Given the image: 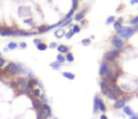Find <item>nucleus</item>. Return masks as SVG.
Returning <instances> with one entry per match:
<instances>
[{
    "mask_svg": "<svg viewBox=\"0 0 138 119\" xmlns=\"http://www.w3.org/2000/svg\"><path fill=\"white\" fill-rule=\"evenodd\" d=\"M66 60H65V57H64L63 55H61V54H58V56H57V62H59L60 64H62V63H64Z\"/></svg>",
    "mask_w": 138,
    "mask_h": 119,
    "instance_id": "nucleus-23",
    "label": "nucleus"
},
{
    "mask_svg": "<svg viewBox=\"0 0 138 119\" xmlns=\"http://www.w3.org/2000/svg\"><path fill=\"white\" fill-rule=\"evenodd\" d=\"M123 109H124V113L126 115H128V116H131V117L134 116V112L128 107V106H124V107H123Z\"/></svg>",
    "mask_w": 138,
    "mask_h": 119,
    "instance_id": "nucleus-20",
    "label": "nucleus"
},
{
    "mask_svg": "<svg viewBox=\"0 0 138 119\" xmlns=\"http://www.w3.org/2000/svg\"><path fill=\"white\" fill-rule=\"evenodd\" d=\"M32 35H34V33H28V31H22V29L14 31V36H17V37H25V36H32Z\"/></svg>",
    "mask_w": 138,
    "mask_h": 119,
    "instance_id": "nucleus-8",
    "label": "nucleus"
},
{
    "mask_svg": "<svg viewBox=\"0 0 138 119\" xmlns=\"http://www.w3.org/2000/svg\"><path fill=\"white\" fill-rule=\"evenodd\" d=\"M33 94H34V96H36V98H37V96H39L40 95V90L39 89H33Z\"/></svg>",
    "mask_w": 138,
    "mask_h": 119,
    "instance_id": "nucleus-32",
    "label": "nucleus"
},
{
    "mask_svg": "<svg viewBox=\"0 0 138 119\" xmlns=\"http://www.w3.org/2000/svg\"><path fill=\"white\" fill-rule=\"evenodd\" d=\"M24 23L27 24V25H33V22H32V20L28 19V20H24Z\"/></svg>",
    "mask_w": 138,
    "mask_h": 119,
    "instance_id": "nucleus-36",
    "label": "nucleus"
},
{
    "mask_svg": "<svg viewBox=\"0 0 138 119\" xmlns=\"http://www.w3.org/2000/svg\"><path fill=\"white\" fill-rule=\"evenodd\" d=\"M112 44L116 48H122L123 44H124V42H123V40H122L120 37L115 36V37H113V39H112Z\"/></svg>",
    "mask_w": 138,
    "mask_h": 119,
    "instance_id": "nucleus-7",
    "label": "nucleus"
},
{
    "mask_svg": "<svg viewBox=\"0 0 138 119\" xmlns=\"http://www.w3.org/2000/svg\"><path fill=\"white\" fill-rule=\"evenodd\" d=\"M100 119H108V118H107V116H105V115H101Z\"/></svg>",
    "mask_w": 138,
    "mask_h": 119,
    "instance_id": "nucleus-43",
    "label": "nucleus"
},
{
    "mask_svg": "<svg viewBox=\"0 0 138 119\" xmlns=\"http://www.w3.org/2000/svg\"><path fill=\"white\" fill-rule=\"evenodd\" d=\"M63 77L64 78H66V79H69V80H73L75 78V75L74 74H72V72H64L63 74Z\"/></svg>",
    "mask_w": 138,
    "mask_h": 119,
    "instance_id": "nucleus-17",
    "label": "nucleus"
},
{
    "mask_svg": "<svg viewBox=\"0 0 138 119\" xmlns=\"http://www.w3.org/2000/svg\"><path fill=\"white\" fill-rule=\"evenodd\" d=\"M73 35H74V33H73L72 31H70L69 33H66V34H65V38H66L68 40H70L71 38H72V36H73Z\"/></svg>",
    "mask_w": 138,
    "mask_h": 119,
    "instance_id": "nucleus-33",
    "label": "nucleus"
},
{
    "mask_svg": "<svg viewBox=\"0 0 138 119\" xmlns=\"http://www.w3.org/2000/svg\"><path fill=\"white\" fill-rule=\"evenodd\" d=\"M51 116V108L48 104H42L41 108L38 109V117H40L41 119H46L48 117Z\"/></svg>",
    "mask_w": 138,
    "mask_h": 119,
    "instance_id": "nucleus-1",
    "label": "nucleus"
},
{
    "mask_svg": "<svg viewBox=\"0 0 138 119\" xmlns=\"http://www.w3.org/2000/svg\"><path fill=\"white\" fill-rule=\"evenodd\" d=\"M19 15L21 17H25L30 15V9L28 7H20L19 8Z\"/></svg>",
    "mask_w": 138,
    "mask_h": 119,
    "instance_id": "nucleus-6",
    "label": "nucleus"
},
{
    "mask_svg": "<svg viewBox=\"0 0 138 119\" xmlns=\"http://www.w3.org/2000/svg\"><path fill=\"white\" fill-rule=\"evenodd\" d=\"M58 46H59V44L57 43V42H51V43L49 44V47L52 48V49H54V48H58Z\"/></svg>",
    "mask_w": 138,
    "mask_h": 119,
    "instance_id": "nucleus-35",
    "label": "nucleus"
},
{
    "mask_svg": "<svg viewBox=\"0 0 138 119\" xmlns=\"http://www.w3.org/2000/svg\"><path fill=\"white\" fill-rule=\"evenodd\" d=\"M8 49H10V50H14V49H17V42H13V41H11V42H9V44H8Z\"/></svg>",
    "mask_w": 138,
    "mask_h": 119,
    "instance_id": "nucleus-22",
    "label": "nucleus"
},
{
    "mask_svg": "<svg viewBox=\"0 0 138 119\" xmlns=\"http://www.w3.org/2000/svg\"><path fill=\"white\" fill-rule=\"evenodd\" d=\"M125 102L126 100L125 98H120V100H116L115 101V104H114V107L115 108H122L125 106Z\"/></svg>",
    "mask_w": 138,
    "mask_h": 119,
    "instance_id": "nucleus-11",
    "label": "nucleus"
},
{
    "mask_svg": "<svg viewBox=\"0 0 138 119\" xmlns=\"http://www.w3.org/2000/svg\"><path fill=\"white\" fill-rule=\"evenodd\" d=\"M36 83H37V80L34 79V78H30V79L28 80V82H27V84H28V86H29L32 89H33L34 87L36 86Z\"/></svg>",
    "mask_w": 138,
    "mask_h": 119,
    "instance_id": "nucleus-21",
    "label": "nucleus"
},
{
    "mask_svg": "<svg viewBox=\"0 0 138 119\" xmlns=\"http://www.w3.org/2000/svg\"><path fill=\"white\" fill-rule=\"evenodd\" d=\"M54 119H58V118H54Z\"/></svg>",
    "mask_w": 138,
    "mask_h": 119,
    "instance_id": "nucleus-46",
    "label": "nucleus"
},
{
    "mask_svg": "<svg viewBox=\"0 0 138 119\" xmlns=\"http://www.w3.org/2000/svg\"><path fill=\"white\" fill-rule=\"evenodd\" d=\"M98 100H99V98H95V100H94V112L96 113L97 110L99 109V106H98Z\"/></svg>",
    "mask_w": 138,
    "mask_h": 119,
    "instance_id": "nucleus-26",
    "label": "nucleus"
},
{
    "mask_svg": "<svg viewBox=\"0 0 138 119\" xmlns=\"http://www.w3.org/2000/svg\"><path fill=\"white\" fill-rule=\"evenodd\" d=\"M47 48H48V46H47V44L42 43V42H41V43H40V44H38V46H37V49L39 50V51H45V50L47 49Z\"/></svg>",
    "mask_w": 138,
    "mask_h": 119,
    "instance_id": "nucleus-25",
    "label": "nucleus"
},
{
    "mask_svg": "<svg viewBox=\"0 0 138 119\" xmlns=\"http://www.w3.org/2000/svg\"><path fill=\"white\" fill-rule=\"evenodd\" d=\"M100 88H101V91H102V93H105V92L108 91L109 87H108V84L105 83L104 81H101L100 82Z\"/></svg>",
    "mask_w": 138,
    "mask_h": 119,
    "instance_id": "nucleus-18",
    "label": "nucleus"
},
{
    "mask_svg": "<svg viewBox=\"0 0 138 119\" xmlns=\"http://www.w3.org/2000/svg\"><path fill=\"white\" fill-rule=\"evenodd\" d=\"M65 35V31H64L63 28H60V29H58V31H56V33H54V36H56L58 39H60V38H62L63 36Z\"/></svg>",
    "mask_w": 138,
    "mask_h": 119,
    "instance_id": "nucleus-15",
    "label": "nucleus"
},
{
    "mask_svg": "<svg viewBox=\"0 0 138 119\" xmlns=\"http://www.w3.org/2000/svg\"><path fill=\"white\" fill-rule=\"evenodd\" d=\"M33 105H34V108H36V109H40L42 106V102H40L38 98H34L33 100Z\"/></svg>",
    "mask_w": 138,
    "mask_h": 119,
    "instance_id": "nucleus-13",
    "label": "nucleus"
},
{
    "mask_svg": "<svg viewBox=\"0 0 138 119\" xmlns=\"http://www.w3.org/2000/svg\"><path fill=\"white\" fill-rule=\"evenodd\" d=\"M85 14H86V10L80 11V13H77L76 15H75V21H82V20L85 17Z\"/></svg>",
    "mask_w": 138,
    "mask_h": 119,
    "instance_id": "nucleus-14",
    "label": "nucleus"
},
{
    "mask_svg": "<svg viewBox=\"0 0 138 119\" xmlns=\"http://www.w3.org/2000/svg\"><path fill=\"white\" fill-rule=\"evenodd\" d=\"M110 89H111V90H113V91H114L115 93H116V95H117V96L121 95V94H122V91L120 90V88H119V87H117L115 83H112V86H111V88H110Z\"/></svg>",
    "mask_w": 138,
    "mask_h": 119,
    "instance_id": "nucleus-16",
    "label": "nucleus"
},
{
    "mask_svg": "<svg viewBox=\"0 0 138 119\" xmlns=\"http://www.w3.org/2000/svg\"><path fill=\"white\" fill-rule=\"evenodd\" d=\"M74 11H75V10L72 8V9L70 10V12H69V13L65 15V19H64V20H69V19H71V17H72V15L74 14Z\"/></svg>",
    "mask_w": 138,
    "mask_h": 119,
    "instance_id": "nucleus-29",
    "label": "nucleus"
},
{
    "mask_svg": "<svg viewBox=\"0 0 138 119\" xmlns=\"http://www.w3.org/2000/svg\"><path fill=\"white\" fill-rule=\"evenodd\" d=\"M138 2V0H131V3L132 5H135V3Z\"/></svg>",
    "mask_w": 138,
    "mask_h": 119,
    "instance_id": "nucleus-42",
    "label": "nucleus"
},
{
    "mask_svg": "<svg viewBox=\"0 0 138 119\" xmlns=\"http://www.w3.org/2000/svg\"><path fill=\"white\" fill-rule=\"evenodd\" d=\"M20 47H21L22 49H25V48L27 47V44H26L25 42H21V43H20Z\"/></svg>",
    "mask_w": 138,
    "mask_h": 119,
    "instance_id": "nucleus-40",
    "label": "nucleus"
},
{
    "mask_svg": "<svg viewBox=\"0 0 138 119\" xmlns=\"http://www.w3.org/2000/svg\"><path fill=\"white\" fill-rule=\"evenodd\" d=\"M72 31L74 34H77V33H80V27L78 25H74L73 26V29H72Z\"/></svg>",
    "mask_w": 138,
    "mask_h": 119,
    "instance_id": "nucleus-30",
    "label": "nucleus"
},
{
    "mask_svg": "<svg viewBox=\"0 0 138 119\" xmlns=\"http://www.w3.org/2000/svg\"><path fill=\"white\" fill-rule=\"evenodd\" d=\"M98 106H99V109H100L101 112H105V105L100 98H99V100H98Z\"/></svg>",
    "mask_w": 138,
    "mask_h": 119,
    "instance_id": "nucleus-19",
    "label": "nucleus"
},
{
    "mask_svg": "<svg viewBox=\"0 0 138 119\" xmlns=\"http://www.w3.org/2000/svg\"><path fill=\"white\" fill-rule=\"evenodd\" d=\"M131 23H132V24H138V16H136L135 19H133V20H132V21H131Z\"/></svg>",
    "mask_w": 138,
    "mask_h": 119,
    "instance_id": "nucleus-39",
    "label": "nucleus"
},
{
    "mask_svg": "<svg viewBox=\"0 0 138 119\" xmlns=\"http://www.w3.org/2000/svg\"><path fill=\"white\" fill-rule=\"evenodd\" d=\"M65 60L68 62H70V63H72V62H74V56H73L72 53H68L65 56Z\"/></svg>",
    "mask_w": 138,
    "mask_h": 119,
    "instance_id": "nucleus-24",
    "label": "nucleus"
},
{
    "mask_svg": "<svg viewBox=\"0 0 138 119\" xmlns=\"http://www.w3.org/2000/svg\"><path fill=\"white\" fill-rule=\"evenodd\" d=\"M105 95L108 96L109 98H111V100H117V95H116V93H115L113 90H111L110 88L108 89V91L105 92Z\"/></svg>",
    "mask_w": 138,
    "mask_h": 119,
    "instance_id": "nucleus-10",
    "label": "nucleus"
},
{
    "mask_svg": "<svg viewBox=\"0 0 138 119\" xmlns=\"http://www.w3.org/2000/svg\"><path fill=\"white\" fill-rule=\"evenodd\" d=\"M119 34H120V36L123 38H129L134 35V29L131 27H125V28H123V29H121V31H119Z\"/></svg>",
    "mask_w": 138,
    "mask_h": 119,
    "instance_id": "nucleus-3",
    "label": "nucleus"
},
{
    "mask_svg": "<svg viewBox=\"0 0 138 119\" xmlns=\"http://www.w3.org/2000/svg\"><path fill=\"white\" fill-rule=\"evenodd\" d=\"M15 82H17L19 86H22V84H24V83H26V79H24V78H17V80H15Z\"/></svg>",
    "mask_w": 138,
    "mask_h": 119,
    "instance_id": "nucleus-27",
    "label": "nucleus"
},
{
    "mask_svg": "<svg viewBox=\"0 0 138 119\" xmlns=\"http://www.w3.org/2000/svg\"><path fill=\"white\" fill-rule=\"evenodd\" d=\"M121 28H122L121 23H119V22H115V23H114V29H115V31H121Z\"/></svg>",
    "mask_w": 138,
    "mask_h": 119,
    "instance_id": "nucleus-31",
    "label": "nucleus"
},
{
    "mask_svg": "<svg viewBox=\"0 0 138 119\" xmlns=\"http://www.w3.org/2000/svg\"><path fill=\"white\" fill-rule=\"evenodd\" d=\"M20 70H21V66L17 65L15 63H12V62L8 64L5 68V72L10 74V75H15V74L20 72Z\"/></svg>",
    "mask_w": 138,
    "mask_h": 119,
    "instance_id": "nucleus-2",
    "label": "nucleus"
},
{
    "mask_svg": "<svg viewBox=\"0 0 138 119\" xmlns=\"http://www.w3.org/2000/svg\"><path fill=\"white\" fill-rule=\"evenodd\" d=\"M5 63H6V61H5V60H3L2 57H0V68L5 66Z\"/></svg>",
    "mask_w": 138,
    "mask_h": 119,
    "instance_id": "nucleus-37",
    "label": "nucleus"
},
{
    "mask_svg": "<svg viewBox=\"0 0 138 119\" xmlns=\"http://www.w3.org/2000/svg\"><path fill=\"white\" fill-rule=\"evenodd\" d=\"M0 57H1V52H0Z\"/></svg>",
    "mask_w": 138,
    "mask_h": 119,
    "instance_id": "nucleus-45",
    "label": "nucleus"
},
{
    "mask_svg": "<svg viewBox=\"0 0 138 119\" xmlns=\"http://www.w3.org/2000/svg\"><path fill=\"white\" fill-rule=\"evenodd\" d=\"M0 35L1 36H14V31L11 28H2L0 31Z\"/></svg>",
    "mask_w": 138,
    "mask_h": 119,
    "instance_id": "nucleus-9",
    "label": "nucleus"
},
{
    "mask_svg": "<svg viewBox=\"0 0 138 119\" xmlns=\"http://www.w3.org/2000/svg\"><path fill=\"white\" fill-rule=\"evenodd\" d=\"M131 119H138V116H136V115H135V116H132Z\"/></svg>",
    "mask_w": 138,
    "mask_h": 119,
    "instance_id": "nucleus-44",
    "label": "nucleus"
},
{
    "mask_svg": "<svg viewBox=\"0 0 138 119\" xmlns=\"http://www.w3.org/2000/svg\"><path fill=\"white\" fill-rule=\"evenodd\" d=\"M34 43H35V46H38V44L41 43V41H40V39H35L34 40Z\"/></svg>",
    "mask_w": 138,
    "mask_h": 119,
    "instance_id": "nucleus-41",
    "label": "nucleus"
},
{
    "mask_svg": "<svg viewBox=\"0 0 138 119\" xmlns=\"http://www.w3.org/2000/svg\"><path fill=\"white\" fill-rule=\"evenodd\" d=\"M113 22H114V16H110L108 20H107V24H108V25L111 23H113Z\"/></svg>",
    "mask_w": 138,
    "mask_h": 119,
    "instance_id": "nucleus-34",
    "label": "nucleus"
},
{
    "mask_svg": "<svg viewBox=\"0 0 138 119\" xmlns=\"http://www.w3.org/2000/svg\"><path fill=\"white\" fill-rule=\"evenodd\" d=\"M119 56V52L115 51V50H112V51H109L104 54V58L107 61H113Z\"/></svg>",
    "mask_w": 138,
    "mask_h": 119,
    "instance_id": "nucleus-4",
    "label": "nucleus"
},
{
    "mask_svg": "<svg viewBox=\"0 0 138 119\" xmlns=\"http://www.w3.org/2000/svg\"><path fill=\"white\" fill-rule=\"evenodd\" d=\"M50 66H51L52 68H54V69H59V68L61 67V64L59 63V62H53V63L50 64Z\"/></svg>",
    "mask_w": 138,
    "mask_h": 119,
    "instance_id": "nucleus-28",
    "label": "nucleus"
},
{
    "mask_svg": "<svg viewBox=\"0 0 138 119\" xmlns=\"http://www.w3.org/2000/svg\"><path fill=\"white\" fill-rule=\"evenodd\" d=\"M57 49H58V51L60 53H68L69 52V47L65 46V44H59Z\"/></svg>",
    "mask_w": 138,
    "mask_h": 119,
    "instance_id": "nucleus-12",
    "label": "nucleus"
},
{
    "mask_svg": "<svg viewBox=\"0 0 138 119\" xmlns=\"http://www.w3.org/2000/svg\"><path fill=\"white\" fill-rule=\"evenodd\" d=\"M109 66H108V63L107 62H102L101 63V66H100V69H99V75L100 76H105L107 74H108V72H109Z\"/></svg>",
    "mask_w": 138,
    "mask_h": 119,
    "instance_id": "nucleus-5",
    "label": "nucleus"
},
{
    "mask_svg": "<svg viewBox=\"0 0 138 119\" xmlns=\"http://www.w3.org/2000/svg\"><path fill=\"white\" fill-rule=\"evenodd\" d=\"M82 43H83V46H86V47H87V46L89 44V40L88 39H84L82 41Z\"/></svg>",
    "mask_w": 138,
    "mask_h": 119,
    "instance_id": "nucleus-38",
    "label": "nucleus"
}]
</instances>
